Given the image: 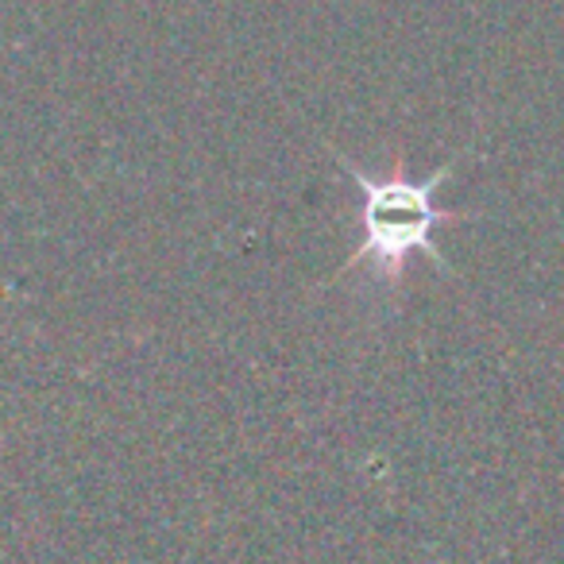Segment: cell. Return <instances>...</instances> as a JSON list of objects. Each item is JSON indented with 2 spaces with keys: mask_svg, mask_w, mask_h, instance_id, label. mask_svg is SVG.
I'll return each mask as SVG.
<instances>
[{
  "mask_svg": "<svg viewBox=\"0 0 564 564\" xmlns=\"http://www.w3.org/2000/svg\"><path fill=\"white\" fill-rule=\"evenodd\" d=\"M337 163H340V171L352 174V182L360 186V225H364V240H360V248L345 259V271H356V267L368 263L387 286H394L414 251H422L430 263L445 267L437 243H433V232H437L441 225L471 220V213L441 209V205L433 202L437 186L453 174L456 159L422 182L410 178L402 159H394V166L387 174H364L360 166H352L345 155H337Z\"/></svg>",
  "mask_w": 564,
  "mask_h": 564,
  "instance_id": "1",
  "label": "cell"
}]
</instances>
